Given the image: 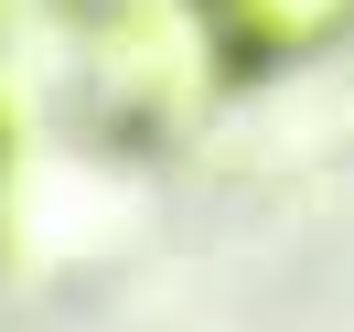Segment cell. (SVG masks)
I'll return each mask as SVG.
<instances>
[{
    "label": "cell",
    "mask_w": 354,
    "mask_h": 332,
    "mask_svg": "<svg viewBox=\"0 0 354 332\" xmlns=\"http://www.w3.org/2000/svg\"><path fill=\"white\" fill-rule=\"evenodd\" d=\"M215 75H279L354 32V0H183Z\"/></svg>",
    "instance_id": "cell-1"
}]
</instances>
